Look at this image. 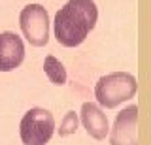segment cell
<instances>
[{
  "label": "cell",
  "instance_id": "cell-1",
  "mask_svg": "<svg viewBox=\"0 0 151 145\" xmlns=\"http://www.w3.org/2000/svg\"><path fill=\"white\" fill-rule=\"evenodd\" d=\"M98 8L94 0H68L55 13L53 32L64 47H78L87 40L89 32L96 26Z\"/></svg>",
  "mask_w": 151,
  "mask_h": 145
},
{
  "label": "cell",
  "instance_id": "cell-8",
  "mask_svg": "<svg viewBox=\"0 0 151 145\" xmlns=\"http://www.w3.org/2000/svg\"><path fill=\"white\" fill-rule=\"evenodd\" d=\"M44 72L53 85H59V87L66 85V68L57 57L47 55L45 60H44Z\"/></svg>",
  "mask_w": 151,
  "mask_h": 145
},
{
  "label": "cell",
  "instance_id": "cell-2",
  "mask_svg": "<svg viewBox=\"0 0 151 145\" xmlns=\"http://www.w3.org/2000/svg\"><path fill=\"white\" fill-rule=\"evenodd\" d=\"M138 92V81L129 72H113L102 76L94 85V98L102 107L113 109L130 100Z\"/></svg>",
  "mask_w": 151,
  "mask_h": 145
},
{
  "label": "cell",
  "instance_id": "cell-3",
  "mask_svg": "<svg viewBox=\"0 0 151 145\" xmlns=\"http://www.w3.org/2000/svg\"><path fill=\"white\" fill-rule=\"evenodd\" d=\"M55 132V119L44 107H32L21 119L19 136L23 145H47Z\"/></svg>",
  "mask_w": 151,
  "mask_h": 145
},
{
  "label": "cell",
  "instance_id": "cell-9",
  "mask_svg": "<svg viewBox=\"0 0 151 145\" xmlns=\"http://www.w3.org/2000/svg\"><path fill=\"white\" fill-rule=\"evenodd\" d=\"M78 124H79V119H78V115H76V111H68V113L64 115V119L60 121L59 136H60V138H64V136H72V134H76V130H78Z\"/></svg>",
  "mask_w": 151,
  "mask_h": 145
},
{
  "label": "cell",
  "instance_id": "cell-6",
  "mask_svg": "<svg viewBox=\"0 0 151 145\" xmlns=\"http://www.w3.org/2000/svg\"><path fill=\"white\" fill-rule=\"evenodd\" d=\"M25 60V44L15 32H0V72H12Z\"/></svg>",
  "mask_w": 151,
  "mask_h": 145
},
{
  "label": "cell",
  "instance_id": "cell-7",
  "mask_svg": "<svg viewBox=\"0 0 151 145\" xmlns=\"http://www.w3.org/2000/svg\"><path fill=\"white\" fill-rule=\"evenodd\" d=\"M81 124L87 130V134L98 141L106 139L108 132H110V123H108L106 113L94 102H85L81 106Z\"/></svg>",
  "mask_w": 151,
  "mask_h": 145
},
{
  "label": "cell",
  "instance_id": "cell-4",
  "mask_svg": "<svg viewBox=\"0 0 151 145\" xmlns=\"http://www.w3.org/2000/svg\"><path fill=\"white\" fill-rule=\"evenodd\" d=\"M19 25L25 40L34 47H44L49 41V15L42 4H28L19 13Z\"/></svg>",
  "mask_w": 151,
  "mask_h": 145
},
{
  "label": "cell",
  "instance_id": "cell-5",
  "mask_svg": "<svg viewBox=\"0 0 151 145\" xmlns=\"http://www.w3.org/2000/svg\"><path fill=\"white\" fill-rule=\"evenodd\" d=\"M110 145H138V106L132 104L117 113L111 126Z\"/></svg>",
  "mask_w": 151,
  "mask_h": 145
}]
</instances>
